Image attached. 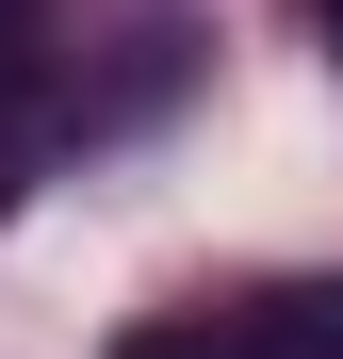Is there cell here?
<instances>
[{
    "label": "cell",
    "instance_id": "6da1fadb",
    "mask_svg": "<svg viewBox=\"0 0 343 359\" xmlns=\"http://www.w3.org/2000/svg\"><path fill=\"white\" fill-rule=\"evenodd\" d=\"M33 180H49V82L17 66V49H0V212H17Z\"/></svg>",
    "mask_w": 343,
    "mask_h": 359
},
{
    "label": "cell",
    "instance_id": "277c9868",
    "mask_svg": "<svg viewBox=\"0 0 343 359\" xmlns=\"http://www.w3.org/2000/svg\"><path fill=\"white\" fill-rule=\"evenodd\" d=\"M311 33H327V49H343V0H311Z\"/></svg>",
    "mask_w": 343,
    "mask_h": 359
},
{
    "label": "cell",
    "instance_id": "3957f363",
    "mask_svg": "<svg viewBox=\"0 0 343 359\" xmlns=\"http://www.w3.org/2000/svg\"><path fill=\"white\" fill-rule=\"evenodd\" d=\"M114 359H229V343H213V327H131Z\"/></svg>",
    "mask_w": 343,
    "mask_h": 359
},
{
    "label": "cell",
    "instance_id": "7a4b0ae2",
    "mask_svg": "<svg viewBox=\"0 0 343 359\" xmlns=\"http://www.w3.org/2000/svg\"><path fill=\"white\" fill-rule=\"evenodd\" d=\"M278 359H343V278H327V294H295V311H278Z\"/></svg>",
    "mask_w": 343,
    "mask_h": 359
}]
</instances>
